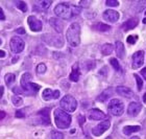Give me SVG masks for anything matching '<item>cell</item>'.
Wrapping results in <instances>:
<instances>
[{"mask_svg": "<svg viewBox=\"0 0 146 139\" xmlns=\"http://www.w3.org/2000/svg\"><path fill=\"white\" fill-rule=\"evenodd\" d=\"M93 28L98 31H108V30L111 29V26L107 24H104V23H96V24L93 26Z\"/></svg>", "mask_w": 146, "mask_h": 139, "instance_id": "603a6c76", "label": "cell"}, {"mask_svg": "<svg viewBox=\"0 0 146 139\" xmlns=\"http://www.w3.org/2000/svg\"><path fill=\"white\" fill-rule=\"evenodd\" d=\"M15 80H16V76L13 73H7L5 76V78H4V81H5L7 86H12V84H14V82H15Z\"/></svg>", "mask_w": 146, "mask_h": 139, "instance_id": "484cf974", "label": "cell"}, {"mask_svg": "<svg viewBox=\"0 0 146 139\" xmlns=\"http://www.w3.org/2000/svg\"><path fill=\"white\" fill-rule=\"evenodd\" d=\"M111 95H112V92H111V90H106L104 93L101 94L100 96H98L97 100H98V102H106L107 100H109Z\"/></svg>", "mask_w": 146, "mask_h": 139, "instance_id": "4316f807", "label": "cell"}, {"mask_svg": "<svg viewBox=\"0 0 146 139\" xmlns=\"http://www.w3.org/2000/svg\"><path fill=\"white\" fill-rule=\"evenodd\" d=\"M0 20H5V15L3 13V9L0 7Z\"/></svg>", "mask_w": 146, "mask_h": 139, "instance_id": "f35d334b", "label": "cell"}, {"mask_svg": "<svg viewBox=\"0 0 146 139\" xmlns=\"http://www.w3.org/2000/svg\"><path fill=\"white\" fill-rule=\"evenodd\" d=\"M49 113H50V109L49 108H44L41 111H39L36 113V115L40 118V122L42 124L48 126L50 124V117H49Z\"/></svg>", "mask_w": 146, "mask_h": 139, "instance_id": "7c38bea8", "label": "cell"}, {"mask_svg": "<svg viewBox=\"0 0 146 139\" xmlns=\"http://www.w3.org/2000/svg\"><path fill=\"white\" fill-rule=\"evenodd\" d=\"M144 63V51L143 50H139V51L135 52L133 55V68L138 69L142 67Z\"/></svg>", "mask_w": 146, "mask_h": 139, "instance_id": "9c48e42d", "label": "cell"}, {"mask_svg": "<svg viewBox=\"0 0 146 139\" xmlns=\"http://www.w3.org/2000/svg\"><path fill=\"white\" fill-rule=\"evenodd\" d=\"M42 96L45 100H56V98H58V97H60V91H58V90L52 91L51 89H45V90L43 91Z\"/></svg>", "mask_w": 146, "mask_h": 139, "instance_id": "5bb4252c", "label": "cell"}, {"mask_svg": "<svg viewBox=\"0 0 146 139\" xmlns=\"http://www.w3.org/2000/svg\"><path fill=\"white\" fill-rule=\"evenodd\" d=\"M9 45H11V49H12V51L14 53H20V52L23 51L25 44H24V41L20 37L15 36L11 39Z\"/></svg>", "mask_w": 146, "mask_h": 139, "instance_id": "52a82bcc", "label": "cell"}, {"mask_svg": "<svg viewBox=\"0 0 146 139\" xmlns=\"http://www.w3.org/2000/svg\"><path fill=\"white\" fill-rule=\"evenodd\" d=\"M51 3L52 2L50 1V0H42V1H39V2H38V5H39L42 9H45L46 11L49 6L51 5Z\"/></svg>", "mask_w": 146, "mask_h": 139, "instance_id": "83f0119b", "label": "cell"}, {"mask_svg": "<svg viewBox=\"0 0 146 139\" xmlns=\"http://www.w3.org/2000/svg\"><path fill=\"white\" fill-rule=\"evenodd\" d=\"M51 139H64V135L58 131L53 130L51 132Z\"/></svg>", "mask_w": 146, "mask_h": 139, "instance_id": "1f68e13d", "label": "cell"}, {"mask_svg": "<svg viewBox=\"0 0 146 139\" xmlns=\"http://www.w3.org/2000/svg\"><path fill=\"white\" fill-rule=\"evenodd\" d=\"M137 7V9H135V12H141V11H143V9H145L146 6V1H137V2L134 3V5H133V7Z\"/></svg>", "mask_w": 146, "mask_h": 139, "instance_id": "d4e9b609", "label": "cell"}, {"mask_svg": "<svg viewBox=\"0 0 146 139\" xmlns=\"http://www.w3.org/2000/svg\"><path fill=\"white\" fill-rule=\"evenodd\" d=\"M12 102H13V104H14V106H16V107L21 106L22 103H23L22 98L20 96H18V95H14V96L12 97Z\"/></svg>", "mask_w": 146, "mask_h": 139, "instance_id": "f1b7e54d", "label": "cell"}, {"mask_svg": "<svg viewBox=\"0 0 146 139\" xmlns=\"http://www.w3.org/2000/svg\"><path fill=\"white\" fill-rule=\"evenodd\" d=\"M110 121L109 120H104L102 122H100L99 124H97L95 128H93V130H92V134L94 135V136H100L102 134L106 132L110 128Z\"/></svg>", "mask_w": 146, "mask_h": 139, "instance_id": "8fae6325", "label": "cell"}, {"mask_svg": "<svg viewBox=\"0 0 146 139\" xmlns=\"http://www.w3.org/2000/svg\"><path fill=\"white\" fill-rule=\"evenodd\" d=\"M143 23H144V24L146 23V18H144V19H143Z\"/></svg>", "mask_w": 146, "mask_h": 139, "instance_id": "f907efd6", "label": "cell"}, {"mask_svg": "<svg viewBox=\"0 0 146 139\" xmlns=\"http://www.w3.org/2000/svg\"><path fill=\"white\" fill-rule=\"evenodd\" d=\"M143 100H144V102H145V100H146V93L144 94V96H143Z\"/></svg>", "mask_w": 146, "mask_h": 139, "instance_id": "681fc988", "label": "cell"}, {"mask_svg": "<svg viewBox=\"0 0 146 139\" xmlns=\"http://www.w3.org/2000/svg\"><path fill=\"white\" fill-rule=\"evenodd\" d=\"M49 23H50V25H51L52 27L54 28L58 33H61L62 31H63V28H64V26H63V22H62L60 19L51 18L50 20H49Z\"/></svg>", "mask_w": 146, "mask_h": 139, "instance_id": "ac0fdd59", "label": "cell"}, {"mask_svg": "<svg viewBox=\"0 0 146 139\" xmlns=\"http://www.w3.org/2000/svg\"><path fill=\"white\" fill-rule=\"evenodd\" d=\"M116 53H117V57H120V59H123L125 55L124 45H123V43L120 42V41H117V42H116Z\"/></svg>", "mask_w": 146, "mask_h": 139, "instance_id": "44dd1931", "label": "cell"}, {"mask_svg": "<svg viewBox=\"0 0 146 139\" xmlns=\"http://www.w3.org/2000/svg\"><path fill=\"white\" fill-rule=\"evenodd\" d=\"M46 65L45 64H39L38 67H36V72L39 73V74H42V73H45L46 72Z\"/></svg>", "mask_w": 146, "mask_h": 139, "instance_id": "d6a6232c", "label": "cell"}, {"mask_svg": "<svg viewBox=\"0 0 146 139\" xmlns=\"http://www.w3.org/2000/svg\"><path fill=\"white\" fill-rule=\"evenodd\" d=\"M5 112H3V111H0V120H2L3 118L5 117Z\"/></svg>", "mask_w": 146, "mask_h": 139, "instance_id": "7bdbcfd3", "label": "cell"}, {"mask_svg": "<svg viewBox=\"0 0 146 139\" xmlns=\"http://www.w3.org/2000/svg\"><path fill=\"white\" fill-rule=\"evenodd\" d=\"M3 91H4V88L1 86V87H0V98H1L2 95H3Z\"/></svg>", "mask_w": 146, "mask_h": 139, "instance_id": "f6af8a7d", "label": "cell"}, {"mask_svg": "<svg viewBox=\"0 0 146 139\" xmlns=\"http://www.w3.org/2000/svg\"><path fill=\"white\" fill-rule=\"evenodd\" d=\"M60 105L65 112H74L77 108V102L71 95H66V96L63 97Z\"/></svg>", "mask_w": 146, "mask_h": 139, "instance_id": "5b68a950", "label": "cell"}, {"mask_svg": "<svg viewBox=\"0 0 146 139\" xmlns=\"http://www.w3.org/2000/svg\"><path fill=\"white\" fill-rule=\"evenodd\" d=\"M142 109V106H141L139 103H136V102H133L128 105V109H127V113L128 115L131 116H137L139 113L141 112Z\"/></svg>", "mask_w": 146, "mask_h": 139, "instance_id": "9a60e30c", "label": "cell"}, {"mask_svg": "<svg viewBox=\"0 0 146 139\" xmlns=\"http://www.w3.org/2000/svg\"><path fill=\"white\" fill-rule=\"evenodd\" d=\"M137 24H138V19L131 18V19H129V20H127L126 22H124L123 25H122V27H123L124 30L127 31V30H131V29H133V28L136 27Z\"/></svg>", "mask_w": 146, "mask_h": 139, "instance_id": "d6986e66", "label": "cell"}, {"mask_svg": "<svg viewBox=\"0 0 146 139\" xmlns=\"http://www.w3.org/2000/svg\"><path fill=\"white\" fill-rule=\"evenodd\" d=\"M89 118L91 120H102L106 118V114L98 109H92L89 112Z\"/></svg>", "mask_w": 146, "mask_h": 139, "instance_id": "2e32d148", "label": "cell"}, {"mask_svg": "<svg viewBox=\"0 0 146 139\" xmlns=\"http://www.w3.org/2000/svg\"><path fill=\"white\" fill-rule=\"evenodd\" d=\"M54 121L58 129H67L71 124V116L62 109L54 111Z\"/></svg>", "mask_w": 146, "mask_h": 139, "instance_id": "3957f363", "label": "cell"}, {"mask_svg": "<svg viewBox=\"0 0 146 139\" xmlns=\"http://www.w3.org/2000/svg\"><path fill=\"white\" fill-rule=\"evenodd\" d=\"M16 5H17V7H18L20 11H22V12H27V5H26V3L24 2V1H17L16 2Z\"/></svg>", "mask_w": 146, "mask_h": 139, "instance_id": "f546056e", "label": "cell"}, {"mask_svg": "<svg viewBox=\"0 0 146 139\" xmlns=\"http://www.w3.org/2000/svg\"><path fill=\"white\" fill-rule=\"evenodd\" d=\"M109 110L113 115L115 116H120L122 115L123 111H124V105L122 102L119 100H112L109 104Z\"/></svg>", "mask_w": 146, "mask_h": 139, "instance_id": "8992f818", "label": "cell"}, {"mask_svg": "<svg viewBox=\"0 0 146 139\" xmlns=\"http://www.w3.org/2000/svg\"><path fill=\"white\" fill-rule=\"evenodd\" d=\"M145 15H146V12H145Z\"/></svg>", "mask_w": 146, "mask_h": 139, "instance_id": "f5cc1de1", "label": "cell"}, {"mask_svg": "<svg viewBox=\"0 0 146 139\" xmlns=\"http://www.w3.org/2000/svg\"><path fill=\"white\" fill-rule=\"evenodd\" d=\"M16 117L18 118H24L25 117V114H24V111L23 110H18V111L16 112Z\"/></svg>", "mask_w": 146, "mask_h": 139, "instance_id": "8d00e7d4", "label": "cell"}, {"mask_svg": "<svg viewBox=\"0 0 146 139\" xmlns=\"http://www.w3.org/2000/svg\"><path fill=\"white\" fill-rule=\"evenodd\" d=\"M13 59H14V60H13V63H16V62H17V61H18V59H19V57H13Z\"/></svg>", "mask_w": 146, "mask_h": 139, "instance_id": "7dc6e473", "label": "cell"}, {"mask_svg": "<svg viewBox=\"0 0 146 139\" xmlns=\"http://www.w3.org/2000/svg\"><path fill=\"white\" fill-rule=\"evenodd\" d=\"M135 79H136V81H137L138 89H139V90H141V89H142V86H143V81H142L140 76H137V74H135Z\"/></svg>", "mask_w": 146, "mask_h": 139, "instance_id": "836d02e7", "label": "cell"}, {"mask_svg": "<svg viewBox=\"0 0 146 139\" xmlns=\"http://www.w3.org/2000/svg\"><path fill=\"white\" fill-rule=\"evenodd\" d=\"M79 74H80V72H79L78 64L76 63V64H74L72 67V71H71V73H70V80L73 81V82H77L79 80Z\"/></svg>", "mask_w": 146, "mask_h": 139, "instance_id": "ffe728a7", "label": "cell"}, {"mask_svg": "<svg viewBox=\"0 0 146 139\" xmlns=\"http://www.w3.org/2000/svg\"><path fill=\"white\" fill-rule=\"evenodd\" d=\"M107 5L108 6H118L119 2H118V1H116V0H108Z\"/></svg>", "mask_w": 146, "mask_h": 139, "instance_id": "d590c367", "label": "cell"}, {"mask_svg": "<svg viewBox=\"0 0 146 139\" xmlns=\"http://www.w3.org/2000/svg\"><path fill=\"white\" fill-rule=\"evenodd\" d=\"M68 43L73 47L79 45L80 43V26L78 23H72L70 27L68 28L67 33H66Z\"/></svg>", "mask_w": 146, "mask_h": 139, "instance_id": "6da1fadb", "label": "cell"}, {"mask_svg": "<svg viewBox=\"0 0 146 139\" xmlns=\"http://www.w3.org/2000/svg\"><path fill=\"white\" fill-rule=\"evenodd\" d=\"M113 51V45L112 44H104V46H102V48H101V52H102V55H111Z\"/></svg>", "mask_w": 146, "mask_h": 139, "instance_id": "cb8c5ba5", "label": "cell"}, {"mask_svg": "<svg viewBox=\"0 0 146 139\" xmlns=\"http://www.w3.org/2000/svg\"><path fill=\"white\" fill-rule=\"evenodd\" d=\"M21 87L23 92H26L27 94H36L38 91L40 90L39 85L31 83V74L28 72H25L22 74L21 76Z\"/></svg>", "mask_w": 146, "mask_h": 139, "instance_id": "7a4b0ae2", "label": "cell"}, {"mask_svg": "<svg viewBox=\"0 0 146 139\" xmlns=\"http://www.w3.org/2000/svg\"><path fill=\"white\" fill-rule=\"evenodd\" d=\"M1 43H2V42H1V40H0V45H1Z\"/></svg>", "mask_w": 146, "mask_h": 139, "instance_id": "816d5d0a", "label": "cell"}, {"mask_svg": "<svg viewBox=\"0 0 146 139\" xmlns=\"http://www.w3.org/2000/svg\"><path fill=\"white\" fill-rule=\"evenodd\" d=\"M55 15L61 17L63 19H70L73 17L72 14V6L68 3H60L55 6L54 9Z\"/></svg>", "mask_w": 146, "mask_h": 139, "instance_id": "277c9868", "label": "cell"}, {"mask_svg": "<svg viewBox=\"0 0 146 139\" xmlns=\"http://www.w3.org/2000/svg\"><path fill=\"white\" fill-rule=\"evenodd\" d=\"M116 92L121 95L123 97H126V98H131V97L134 96V92L127 87H124V86H119V87L116 88Z\"/></svg>", "mask_w": 146, "mask_h": 139, "instance_id": "e0dca14e", "label": "cell"}, {"mask_svg": "<svg viewBox=\"0 0 146 139\" xmlns=\"http://www.w3.org/2000/svg\"><path fill=\"white\" fill-rule=\"evenodd\" d=\"M78 119H79V124H82L84 122H85V117H84L82 115H79Z\"/></svg>", "mask_w": 146, "mask_h": 139, "instance_id": "b9f144b4", "label": "cell"}, {"mask_svg": "<svg viewBox=\"0 0 146 139\" xmlns=\"http://www.w3.org/2000/svg\"><path fill=\"white\" fill-rule=\"evenodd\" d=\"M141 74L143 76V78L146 80V68H144V69H142L141 70Z\"/></svg>", "mask_w": 146, "mask_h": 139, "instance_id": "ee69618b", "label": "cell"}, {"mask_svg": "<svg viewBox=\"0 0 146 139\" xmlns=\"http://www.w3.org/2000/svg\"><path fill=\"white\" fill-rule=\"evenodd\" d=\"M110 63H111L112 67L115 70H117V71L121 70V68H120V65H119V62H118V60H117V59H114V57H112V59L110 60Z\"/></svg>", "mask_w": 146, "mask_h": 139, "instance_id": "4dcf8cb0", "label": "cell"}, {"mask_svg": "<svg viewBox=\"0 0 146 139\" xmlns=\"http://www.w3.org/2000/svg\"><path fill=\"white\" fill-rule=\"evenodd\" d=\"M43 39L45 40V42L47 44L51 46H55V47H63L64 45V42H63V39H62L60 36H52V35H46V36L43 37Z\"/></svg>", "mask_w": 146, "mask_h": 139, "instance_id": "ba28073f", "label": "cell"}, {"mask_svg": "<svg viewBox=\"0 0 146 139\" xmlns=\"http://www.w3.org/2000/svg\"><path fill=\"white\" fill-rule=\"evenodd\" d=\"M13 91H14V92H15L16 94H20V93H22L21 89H20V88H18V87L14 88V89H13Z\"/></svg>", "mask_w": 146, "mask_h": 139, "instance_id": "ab89813d", "label": "cell"}, {"mask_svg": "<svg viewBox=\"0 0 146 139\" xmlns=\"http://www.w3.org/2000/svg\"><path fill=\"white\" fill-rule=\"evenodd\" d=\"M137 40H138L137 36H128L126 41H127V43H129V44H135V42H136Z\"/></svg>", "mask_w": 146, "mask_h": 139, "instance_id": "e575fe53", "label": "cell"}, {"mask_svg": "<svg viewBox=\"0 0 146 139\" xmlns=\"http://www.w3.org/2000/svg\"><path fill=\"white\" fill-rule=\"evenodd\" d=\"M5 57V52L3 50H0V57Z\"/></svg>", "mask_w": 146, "mask_h": 139, "instance_id": "bcb514c9", "label": "cell"}, {"mask_svg": "<svg viewBox=\"0 0 146 139\" xmlns=\"http://www.w3.org/2000/svg\"><path fill=\"white\" fill-rule=\"evenodd\" d=\"M79 13H80V9H79V7H77V6H72V14H73V16L78 15Z\"/></svg>", "mask_w": 146, "mask_h": 139, "instance_id": "74e56055", "label": "cell"}, {"mask_svg": "<svg viewBox=\"0 0 146 139\" xmlns=\"http://www.w3.org/2000/svg\"><path fill=\"white\" fill-rule=\"evenodd\" d=\"M27 23L29 25V28H31L33 31H41L43 28L42 22L40 21L39 19H36L35 16H29L27 18Z\"/></svg>", "mask_w": 146, "mask_h": 139, "instance_id": "30bf717a", "label": "cell"}, {"mask_svg": "<svg viewBox=\"0 0 146 139\" xmlns=\"http://www.w3.org/2000/svg\"><path fill=\"white\" fill-rule=\"evenodd\" d=\"M131 139H140V138H139V137H137V136H135V137H131Z\"/></svg>", "mask_w": 146, "mask_h": 139, "instance_id": "c3c4849f", "label": "cell"}, {"mask_svg": "<svg viewBox=\"0 0 146 139\" xmlns=\"http://www.w3.org/2000/svg\"><path fill=\"white\" fill-rule=\"evenodd\" d=\"M16 33H21V35H24V33H25V29H24V28H18V29H17V30H16Z\"/></svg>", "mask_w": 146, "mask_h": 139, "instance_id": "60d3db41", "label": "cell"}, {"mask_svg": "<svg viewBox=\"0 0 146 139\" xmlns=\"http://www.w3.org/2000/svg\"><path fill=\"white\" fill-rule=\"evenodd\" d=\"M140 129V126H126V127L123 128V133L125 135H131V134L139 131Z\"/></svg>", "mask_w": 146, "mask_h": 139, "instance_id": "7402d4cb", "label": "cell"}, {"mask_svg": "<svg viewBox=\"0 0 146 139\" xmlns=\"http://www.w3.org/2000/svg\"><path fill=\"white\" fill-rule=\"evenodd\" d=\"M119 15L118 12H116L114 9H108L104 13V19L106 21L111 22V23H114V22H117L119 20Z\"/></svg>", "mask_w": 146, "mask_h": 139, "instance_id": "4fadbf2b", "label": "cell"}]
</instances>
